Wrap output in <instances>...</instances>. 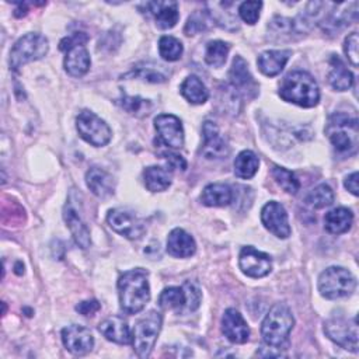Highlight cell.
I'll list each match as a JSON object with an SVG mask.
<instances>
[{"label":"cell","mask_w":359,"mask_h":359,"mask_svg":"<svg viewBox=\"0 0 359 359\" xmlns=\"http://www.w3.org/2000/svg\"><path fill=\"white\" fill-rule=\"evenodd\" d=\"M118 296L121 309L126 314H137L150 300L149 272L135 268L123 272L118 279Z\"/></svg>","instance_id":"1"},{"label":"cell","mask_w":359,"mask_h":359,"mask_svg":"<svg viewBox=\"0 0 359 359\" xmlns=\"http://www.w3.org/2000/svg\"><path fill=\"white\" fill-rule=\"evenodd\" d=\"M279 95L283 101L303 108L316 107L320 101V90L314 77L303 70L287 73L279 87Z\"/></svg>","instance_id":"2"},{"label":"cell","mask_w":359,"mask_h":359,"mask_svg":"<svg viewBox=\"0 0 359 359\" xmlns=\"http://www.w3.org/2000/svg\"><path fill=\"white\" fill-rule=\"evenodd\" d=\"M293 325L294 318L289 306L285 303H275L261 324V335L264 342L278 351L286 349Z\"/></svg>","instance_id":"3"},{"label":"cell","mask_w":359,"mask_h":359,"mask_svg":"<svg viewBox=\"0 0 359 359\" xmlns=\"http://www.w3.org/2000/svg\"><path fill=\"white\" fill-rule=\"evenodd\" d=\"M324 132L337 151L345 153L348 156L356 151L359 142L356 116L346 112H334L328 116Z\"/></svg>","instance_id":"4"},{"label":"cell","mask_w":359,"mask_h":359,"mask_svg":"<svg viewBox=\"0 0 359 359\" xmlns=\"http://www.w3.org/2000/svg\"><path fill=\"white\" fill-rule=\"evenodd\" d=\"M355 287V276L342 266H330L318 276V292L323 297L330 300L348 297L353 293Z\"/></svg>","instance_id":"5"},{"label":"cell","mask_w":359,"mask_h":359,"mask_svg":"<svg viewBox=\"0 0 359 359\" xmlns=\"http://www.w3.org/2000/svg\"><path fill=\"white\" fill-rule=\"evenodd\" d=\"M163 324V317L158 311H149L133 327L132 345L139 358H147L157 341Z\"/></svg>","instance_id":"6"},{"label":"cell","mask_w":359,"mask_h":359,"mask_svg":"<svg viewBox=\"0 0 359 359\" xmlns=\"http://www.w3.org/2000/svg\"><path fill=\"white\" fill-rule=\"evenodd\" d=\"M49 50L48 39L38 34L29 32L21 36L10 50V66L13 70H18L21 66L42 59Z\"/></svg>","instance_id":"7"},{"label":"cell","mask_w":359,"mask_h":359,"mask_svg":"<svg viewBox=\"0 0 359 359\" xmlns=\"http://www.w3.org/2000/svg\"><path fill=\"white\" fill-rule=\"evenodd\" d=\"M76 128L80 137L95 147L105 146L112 136L107 122L88 109H84L77 115Z\"/></svg>","instance_id":"8"},{"label":"cell","mask_w":359,"mask_h":359,"mask_svg":"<svg viewBox=\"0 0 359 359\" xmlns=\"http://www.w3.org/2000/svg\"><path fill=\"white\" fill-rule=\"evenodd\" d=\"M324 332L327 337L334 341L341 348L351 351L353 353L358 352V323L356 317L345 318V317H331L324 323Z\"/></svg>","instance_id":"9"},{"label":"cell","mask_w":359,"mask_h":359,"mask_svg":"<svg viewBox=\"0 0 359 359\" xmlns=\"http://www.w3.org/2000/svg\"><path fill=\"white\" fill-rule=\"evenodd\" d=\"M107 222L114 231L129 240H137L146 231L144 222L133 212L123 208L111 209L107 215Z\"/></svg>","instance_id":"10"},{"label":"cell","mask_w":359,"mask_h":359,"mask_svg":"<svg viewBox=\"0 0 359 359\" xmlns=\"http://www.w3.org/2000/svg\"><path fill=\"white\" fill-rule=\"evenodd\" d=\"M238 265L244 275L250 278H264L272 269V259L268 254L247 245L240 251Z\"/></svg>","instance_id":"11"},{"label":"cell","mask_w":359,"mask_h":359,"mask_svg":"<svg viewBox=\"0 0 359 359\" xmlns=\"http://www.w3.org/2000/svg\"><path fill=\"white\" fill-rule=\"evenodd\" d=\"M261 222L264 227L278 238H287L290 236L292 230L286 209L276 201H269L264 205L261 210Z\"/></svg>","instance_id":"12"},{"label":"cell","mask_w":359,"mask_h":359,"mask_svg":"<svg viewBox=\"0 0 359 359\" xmlns=\"http://www.w3.org/2000/svg\"><path fill=\"white\" fill-rule=\"evenodd\" d=\"M154 128L165 146L172 149L184 146V129L178 116L172 114H160L154 118Z\"/></svg>","instance_id":"13"},{"label":"cell","mask_w":359,"mask_h":359,"mask_svg":"<svg viewBox=\"0 0 359 359\" xmlns=\"http://www.w3.org/2000/svg\"><path fill=\"white\" fill-rule=\"evenodd\" d=\"M203 143L201 154L206 158H224L230 153L227 140L220 135L219 128L212 121H205L202 125Z\"/></svg>","instance_id":"14"},{"label":"cell","mask_w":359,"mask_h":359,"mask_svg":"<svg viewBox=\"0 0 359 359\" xmlns=\"http://www.w3.org/2000/svg\"><path fill=\"white\" fill-rule=\"evenodd\" d=\"M229 79L231 83L233 90L237 94H241L244 97H255L258 93V84L251 76L248 70L247 62L241 56H236L233 59L230 72H229Z\"/></svg>","instance_id":"15"},{"label":"cell","mask_w":359,"mask_h":359,"mask_svg":"<svg viewBox=\"0 0 359 359\" xmlns=\"http://www.w3.org/2000/svg\"><path fill=\"white\" fill-rule=\"evenodd\" d=\"M62 342L70 353L86 355L94 346V337L88 328L73 324L62 330Z\"/></svg>","instance_id":"16"},{"label":"cell","mask_w":359,"mask_h":359,"mask_svg":"<svg viewBox=\"0 0 359 359\" xmlns=\"http://www.w3.org/2000/svg\"><path fill=\"white\" fill-rule=\"evenodd\" d=\"M356 7H358L356 1L338 3V4L332 3V10H330L323 20L324 31L330 34H335L344 27L349 25L351 21L356 20Z\"/></svg>","instance_id":"17"},{"label":"cell","mask_w":359,"mask_h":359,"mask_svg":"<svg viewBox=\"0 0 359 359\" xmlns=\"http://www.w3.org/2000/svg\"><path fill=\"white\" fill-rule=\"evenodd\" d=\"M222 331L234 344H244L250 338V328L244 317L236 309H227L222 317Z\"/></svg>","instance_id":"18"},{"label":"cell","mask_w":359,"mask_h":359,"mask_svg":"<svg viewBox=\"0 0 359 359\" xmlns=\"http://www.w3.org/2000/svg\"><path fill=\"white\" fill-rule=\"evenodd\" d=\"M63 219L66 222V226L69 227L74 241L77 243L79 247H81L83 250L88 248L91 244V238H90V230L86 226L84 220L81 219V216L79 215L77 209L73 206L72 202H67L63 208Z\"/></svg>","instance_id":"19"},{"label":"cell","mask_w":359,"mask_h":359,"mask_svg":"<svg viewBox=\"0 0 359 359\" xmlns=\"http://www.w3.org/2000/svg\"><path fill=\"white\" fill-rule=\"evenodd\" d=\"M146 7L150 11V14L154 17L156 25L161 29L172 28L180 18L177 1H172V0L149 1V3H146Z\"/></svg>","instance_id":"20"},{"label":"cell","mask_w":359,"mask_h":359,"mask_svg":"<svg viewBox=\"0 0 359 359\" xmlns=\"http://www.w3.org/2000/svg\"><path fill=\"white\" fill-rule=\"evenodd\" d=\"M65 56V70L72 76V77H81L84 76L91 65L90 60V53L86 48V45H74L67 48Z\"/></svg>","instance_id":"21"},{"label":"cell","mask_w":359,"mask_h":359,"mask_svg":"<svg viewBox=\"0 0 359 359\" xmlns=\"http://www.w3.org/2000/svg\"><path fill=\"white\" fill-rule=\"evenodd\" d=\"M98 331L111 342L126 345L132 342V335L128 323L119 316H111L100 323Z\"/></svg>","instance_id":"22"},{"label":"cell","mask_w":359,"mask_h":359,"mask_svg":"<svg viewBox=\"0 0 359 359\" xmlns=\"http://www.w3.org/2000/svg\"><path fill=\"white\" fill-rule=\"evenodd\" d=\"M196 251V243L191 234L177 227L170 231L167 237V252L177 258H187Z\"/></svg>","instance_id":"23"},{"label":"cell","mask_w":359,"mask_h":359,"mask_svg":"<svg viewBox=\"0 0 359 359\" xmlns=\"http://www.w3.org/2000/svg\"><path fill=\"white\" fill-rule=\"evenodd\" d=\"M290 56H292V50H289V49L265 50L258 56L257 65L262 74H265L268 77H273V76H278L283 70V67L287 63Z\"/></svg>","instance_id":"24"},{"label":"cell","mask_w":359,"mask_h":359,"mask_svg":"<svg viewBox=\"0 0 359 359\" xmlns=\"http://www.w3.org/2000/svg\"><path fill=\"white\" fill-rule=\"evenodd\" d=\"M86 184L90 191L98 198H107L114 194V178L102 168L93 167L86 174Z\"/></svg>","instance_id":"25"},{"label":"cell","mask_w":359,"mask_h":359,"mask_svg":"<svg viewBox=\"0 0 359 359\" xmlns=\"http://www.w3.org/2000/svg\"><path fill=\"white\" fill-rule=\"evenodd\" d=\"M209 7L208 13L210 18L226 29H237L238 28V20L234 11L231 8L236 6L233 1H217V3H208Z\"/></svg>","instance_id":"26"},{"label":"cell","mask_w":359,"mask_h":359,"mask_svg":"<svg viewBox=\"0 0 359 359\" xmlns=\"http://www.w3.org/2000/svg\"><path fill=\"white\" fill-rule=\"evenodd\" d=\"M353 223V213L344 206L335 208L325 213L324 216V229L331 234L346 233Z\"/></svg>","instance_id":"27"},{"label":"cell","mask_w":359,"mask_h":359,"mask_svg":"<svg viewBox=\"0 0 359 359\" xmlns=\"http://www.w3.org/2000/svg\"><path fill=\"white\" fill-rule=\"evenodd\" d=\"M233 191L227 184H209L203 188L201 201L205 206H227L233 202Z\"/></svg>","instance_id":"28"},{"label":"cell","mask_w":359,"mask_h":359,"mask_svg":"<svg viewBox=\"0 0 359 359\" xmlns=\"http://www.w3.org/2000/svg\"><path fill=\"white\" fill-rule=\"evenodd\" d=\"M330 62H331V70L328 73V83L331 84V87L337 91L349 90L353 84L352 73L346 69V66L338 56L332 55Z\"/></svg>","instance_id":"29"},{"label":"cell","mask_w":359,"mask_h":359,"mask_svg":"<svg viewBox=\"0 0 359 359\" xmlns=\"http://www.w3.org/2000/svg\"><path fill=\"white\" fill-rule=\"evenodd\" d=\"M144 185L151 192H161L165 191L171 185V171L165 167L160 165H150L143 172Z\"/></svg>","instance_id":"30"},{"label":"cell","mask_w":359,"mask_h":359,"mask_svg":"<svg viewBox=\"0 0 359 359\" xmlns=\"http://www.w3.org/2000/svg\"><path fill=\"white\" fill-rule=\"evenodd\" d=\"M180 91L187 101L196 105L203 104L209 97V91L206 86L202 83V80L198 76H188L182 81Z\"/></svg>","instance_id":"31"},{"label":"cell","mask_w":359,"mask_h":359,"mask_svg":"<svg viewBox=\"0 0 359 359\" xmlns=\"http://www.w3.org/2000/svg\"><path fill=\"white\" fill-rule=\"evenodd\" d=\"M258 165H259V158L255 156V153L251 150H243L241 153L237 154L234 160V174L238 178L250 180L258 171Z\"/></svg>","instance_id":"32"},{"label":"cell","mask_w":359,"mask_h":359,"mask_svg":"<svg viewBox=\"0 0 359 359\" xmlns=\"http://www.w3.org/2000/svg\"><path fill=\"white\" fill-rule=\"evenodd\" d=\"M158 306L163 310H175L178 313L182 311L187 306V297L182 286L165 287L158 296Z\"/></svg>","instance_id":"33"},{"label":"cell","mask_w":359,"mask_h":359,"mask_svg":"<svg viewBox=\"0 0 359 359\" xmlns=\"http://www.w3.org/2000/svg\"><path fill=\"white\" fill-rule=\"evenodd\" d=\"M230 45L223 41H210L206 43L205 49V62L213 67H222L226 63Z\"/></svg>","instance_id":"34"},{"label":"cell","mask_w":359,"mask_h":359,"mask_svg":"<svg viewBox=\"0 0 359 359\" xmlns=\"http://www.w3.org/2000/svg\"><path fill=\"white\" fill-rule=\"evenodd\" d=\"M184 46L180 39L171 35H164L158 39V53L167 62H175L181 57Z\"/></svg>","instance_id":"35"},{"label":"cell","mask_w":359,"mask_h":359,"mask_svg":"<svg viewBox=\"0 0 359 359\" xmlns=\"http://www.w3.org/2000/svg\"><path fill=\"white\" fill-rule=\"evenodd\" d=\"M334 202V192L327 184H320L309 192L306 203L314 209H323Z\"/></svg>","instance_id":"36"},{"label":"cell","mask_w":359,"mask_h":359,"mask_svg":"<svg viewBox=\"0 0 359 359\" xmlns=\"http://www.w3.org/2000/svg\"><path fill=\"white\" fill-rule=\"evenodd\" d=\"M272 177L273 180L276 181V184L283 189L286 191L287 194H296L300 188V182L299 180L296 178V175L287 170V168H283V167H279V165H273L272 168Z\"/></svg>","instance_id":"37"},{"label":"cell","mask_w":359,"mask_h":359,"mask_svg":"<svg viewBox=\"0 0 359 359\" xmlns=\"http://www.w3.org/2000/svg\"><path fill=\"white\" fill-rule=\"evenodd\" d=\"M268 31L271 35L278 36V39H283V36L292 38L293 34H297L294 21L292 18H285V17H273L272 21L268 25Z\"/></svg>","instance_id":"38"},{"label":"cell","mask_w":359,"mask_h":359,"mask_svg":"<svg viewBox=\"0 0 359 359\" xmlns=\"http://www.w3.org/2000/svg\"><path fill=\"white\" fill-rule=\"evenodd\" d=\"M119 104L122 105V108L125 111H128L129 114L133 115H149L150 109H151V102L149 100L140 98V97H130V95H125L119 100Z\"/></svg>","instance_id":"39"},{"label":"cell","mask_w":359,"mask_h":359,"mask_svg":"<svg viewBox=\"0 0 359 359\" xmlns=\"http://www.w3.org/2000/svg\"><path fill=\"white\" fill-rule=\"evenodd\" d=\"M261 8H262L261 1H243L238 6V14L244 22L254 25L259 18Z\"/></svg>","instance_id":"40"},{"label":"cell","mask_w":359,"mask_h":359,"mask_svg":"<svg viewBox=\"0 0 359 359\" xmlns=\"http://www.w3.org/2000/svg\"><path fill=\"white\" fill-rule=\"evenodd\" d=\"M182 289L185 292V297H187V306H185V310L187 311H195L199 304H201V300H202V293L199 290V287L191 282V280H187L184 285H182Z\"/></svg>","instance_id":"41"},{"label":"cell","mask_w":359,"mask_h":359,"mask_svg":"<svg viewBox=\"0 0 359 359\" xmlns=\"http://www.w3.org/2000/svg\"><path fill=\"white\" fill-rule=\"evenodd\" d=\"M358 46H359V39H358V32H351L344 42V52L348 57V60L352 63V66L358 67L359 63V53H358Z\"/></svg>","instance_id":"42"},{"label":"cell","mask_w":359,"mask_h":359,"mask_svg":"<svg viewBox=\"0 0 359 359\" xmlns=\"http://www.w3.org/2000/svg\"><path fill=\"white\" fill-rule=\"evenodd\" d=\"M208 27H206V14L205 13H195L192 14L187 24H185V34L187 35H194V34H198L201 31H205Z\"/></svg>","instance_id":"43"},{"label":"cell","mask_w":359,"mask_h":359,"mask_svg":"<svg viewBox=\"0 0 359 359\" xmlns=\"http://www.w3.org/2000/svg\"><path fill=\"white\" fill-rule=\"evenodd\" d=\"M132 74H135L136 77H140L146 81H150V83H163L165 81V76L158 72L156 67H136Z\"/></svg>","instance_id":"44"},{"label":"cell","mask_w":359,"mask_h":359,"mask_svg":"<svg viewBox=\"0 0 359 359\" xmlns=\"http://www.w3.org/2000/svg\"><path fill=\"white\" fill-rule=\"evenodd\" d=\"M87 41H88V35L86 32H74V34L63 38L59 43V48H60V50H66L67 48L74 46V45H86Z\"/></svg>","instance_id":"45"},{"label":"cell","mask_w":359,"mask_h":359,"mask_svg":"<svg viewBox=\"0 0 359 359\" xmlns=\"http://www.w3.org/2000/svg\"><path fill=\"white\" fill-rule=\"evenodd\" d=\"M100 309H101V304H100L97 300H94V299H93V300L80 302V303L76 306V310H77L80 314L86 316V317L94 316Z\"/></svg>","instance_id":"46"},{"label":"cell","mask_w":359,"mask_h":359,"mask_svg":"<svg viewBox=\"0 0 359 359\" xmlns=\"http://www.w3.org/2000/svg\"><path fill=\"white\" fill-rule=\"evenodd\" d=\"M163 156H164V158L167 160V163H168L171 167H174V168H181V170H185V168H187V163H185V160H184L182 156L175 154V153H171V151L163 153Z\"/></svg>","instance_id":"47"},{"label":"cell","mask_w":359,"mask_h":359,"mask_svg":"<svg viewBox=\"0 0 359 359\" xmlns=\"http://www.w3.org/2000/svg\"><path fill=\"white\" fill-rule=\"evenodd\" d=\"M344 185H345V188H346L352 195L358 196V195H359V191H358V172L353 171L352 174H349V175L345 178Z\"/></svg>","instance_id":"48"},{"label":"cell","mask_w":359,"mask_h":359,"mask_svg":"<svg viewBox=\"0 0 359 359\" xmlns=\"http://www.w3.org/2000/svg\"><path fill=\"white\" fill-rule=\"evenodd\" d=\"M28 13V4L27 3H17V7L14 10L15 17H24Z\"/></svg>","instance_id":"49"}]
</instances>
